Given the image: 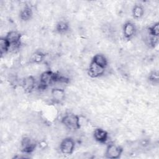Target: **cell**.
I'll list each match as a JSON object with an SVG mask.
<instances>
[{"mask_svg":"<svg viewBox=\"0 0 159 159\" xmlns=\"http://www.w3.org/2000/svg\"><path fill=\"white\" fill-rule=\"evenodd\" d=\"M5 37L9 42L11 48L17 49L20 47L21 43V34L19 32L15 30H11L7 34Z\"/></svg>","mask_w":159,"mask_h":159,"instance_id":"cell-6","label":"cell"},{"mask_svg":"<svg viewBox=\"0 0 159 159\" xmlns=\"http://www.w3.org/2000/svg\"><path fill=\"white\" fill-rule=\"evenodd\" d=\"M158 37L151 36L149 39V45L152 48H155L158 44Z\"/></svg>","mask_w":159,"mask_h":159,"instance_id":"cell-20","label":"cell"},{"mask_svg":"<svg viewBox=\"0 0 159 159\" xmlns=\"http://www.w3.org/2000/svg\"><path fill=\"white\" fill-rule=\"evenodd\" d=\"M123 148L116 144L110 143L107 146L105 152V157L111 159H117L120 157Z\"/></svg>","mask_w":159,"mask_h":159,"instance_id":"cell-4","label":"cell"},{"mask_svg":"<svg viewBox=\"0 0 159 159\" xmlns=\"http://www.w3.org/2000/svg\"><path fill=\"white\" fill-rule=\"evenodd\" d=\"M69 30V24L65 20H60L56 25V30L59 34H65Z\"/></svg>","mask_w":159,"mask_h":159,"instance_id":"cell-15","label":"cell"},{"mask_svg":"<svg viewBox=\"0 0 159 159\" xmlns=\"http://www.w3.org/2000/svg\"><path fill=\"white\" fill-rule=\"evenodd\" d=\"M148 33L151 36L153 37H158L159 36V24L156 22L152 25L150 26L148 28Z\"/></svg>","mask_w":159,"mask_h":159,"instance_id":"cell-19","label":"cell"},{"mask_svg":"<svg viewBox=\"0 0 159 159\" xmlns=\"http://www.w3.org/2000/svg\"><path fill=\"white\" fill-rule=\"evenodd\" d=\"M32 14L33 12L32 8L30 6L26 5L20 10L19 13V17L22 20L27 21L32 18Z\"/></svg>","mask_w":159,"mask_h":159,"instance_id":"cell-13","label":"cell"},{"mask_svg":"<svg viewBox=\"0 0 159 159\" xmlns=\"http://www.w3.org/2000/svg\"><path fill=\"white\" fill-rule=\"evenodd\" d=\"M136 27L135 25L130 21L125 22L123 26V34L124 37L127 39H131L135 34Z\"/></svg>","mask_w":159,"mask_h":159,"instance_id":"cell-9","label":"cell"},{"mask_svg":"<svg viewBox=\"0 0 159 159\" xmlns=\"http://www.w3.org/2000/svg\"><path fill=\"white\" fill-rule=\"evenodd\" d=\"M11 45L7 39L4 37H1L0 39V51L1 55H2L3 54L7 53L9 50H10Z\"/></svg>","mask_w":159,"mask_h":159,"instance_id":"cell-17","label":"cell"},{"mask_svg":"<svg viewBox=\"0 0 159 159\" xmlns=\"http://www.w3.org/2000/svg\"><path fill=\"white\" fill-rule=\"evenodd\" d=\"M148 80L153 84H157L159 82V75L157 70L152 71L148 76Z\"/></svg>","mask_w":159,"mask_h":159,"instance_id":"cell-18","label":"cell"},{"mask_svg":"<svg viewBox=\"0 0 159 159\" xmlns=\"http://www.w3.org/2000/svg\"><path fill=\"white\" fill-rule=\"evenodd\" d=\"M144 14V9L143 6L140 4H135L132 9V15L133 17L136 19H139L141 18Z\"/></svg>","mask_w":159,"mask_h":159,"instance_id":"cell-14","label":"cell"},{"mask_svg":"<svg viewBox=\"0 0 159 159\" xmlns=\"http://www.w3.org/2000/svg\"><path fill=\"white\" fill-rule=\"evenodd\" d=\"M45 55V53L42 52L36 51L30 57V61L33 63H40L43 60Z\"/></svg>","mask_w":159,"mask_h":159,"instance_id":"cell-16","label":"cell"},{"mask_svg":"<svg viewBox=\"0 0 159 159\" xmlns=\"http://www.w3.org/2000/svg\"><path fill=\"white\" fill-rule=\"evenodd\" d=\"M66 97V93L64 89L59 88H55L51 91V98L55 103H61Z\"/></svg>","mask_w":159,"mask_h":159,"instance_id":"cell-7","label":"cell"},{"mask_svg":"<svg viewBox=\"0 0 159 159\" xmlns=\"http://www.w3.org/2000/svg\"><path fill=\"white\" fill-rule=\"evenodd\" d=\"M37 145V143L35 139L28 136L24 137L20 142L21 150L23 153L27 154L31 153L35 150Z\"/></svg>","mask_w":159,"mask_h":159,"instance_id":"cell-3","label":"cell"},{"mask_svg":"<svg viewBox=\"0 0 159 159\" xmlns=\"http://www.w3.org/2000/svg\"><path fill=\"white\" fill-rule=\"evenodd\" d=\"M91 61L94 62L96 65H98L99 66H101L103 68H105V69L107 67V64H108V61H107V58H106V57L104 55H102L101 53L96 54L93 57V59H92Z\"/></svg>","mask_w":159,"mask_h":159,"instance_id":"cell-12","label":"cell"},{"mask_svg":"<svg viewBox=\"0 0 159 159\" xmlns=\"http://www.w3.org/2000/svg\"><path fill=\"white\" fill-rule=\"evenodd\" d=\"M61 122L68 129L78 130L80 128L79 117L74 114L70 113L65 115L61 120Z\"/></svg>","mask_w":159,"mask_h":159,"instance_id":"cell-2","label":"cell"},{"mask_svg":"<svg viewBox=\"0 0 159 159\" xmlns=\"http://www.w3.org/2000/svg\"><path fill=\"white\" fill-rule=\"evenodd\" d=\"M22 86L25 92L31 93L35 87V79L32 76L24 78L22 81Z\"/></svg>","mask_w":159,"mask_h":159,"instance_id":"cell-11","label":"cell"},{"mask_svg":"<svg viewBox=\"0 0 159 159\" xmlns=\"http://www.w3.org/2000/svg\"><path fill=\"white\" fill-rule=\"evenodd\" d=\"M105 71V68H103L99 65H96L93 61H91L88 70V75L92 77V78H98L102 75H104Z\"/></svg>","mask_w":159,"mask_h":159,"instance_id":"cell-8","label":"cell"},{"mask_svg":"<svg viewBox=\"0 0 159 159\" xmlns=\"http://www.w3.org/2000/svg\"><path fill=\"white\" fill-rule=\"evenodd\" d=\"M93 137L96 141L101 143H105L109 137L108 133L101 128H97L93 132Z\"/></svg>","mask_w":159,"mask_h":159,"instance_id":"cell-10","label":"cell"},{"mask_svg":"<svg viewBox=\"0 0 159 159\" xmlns=\"http://www.w3.org/2000/svg\"><path fill=\"white\" fill-rule=\"evenodd\" d=\"M75 143L71 137L65 138L60 143V149L64 155H71L74 152Z\"/></svg>","mask_w":159,"mask_h":159,"instance_id":"cell-5","label":"cell"},{"mask_svg":"<svg viewBox=\"0 0 159 159\" xmlns=\"http://www.w3.org/2000/svg\"><path fill=\"white\" fill-rule=\"evenodd\" d=\"M67 79L56 73L50 70L43 71L40 76V83L39 88L40 89H45L50 85L58 83H66Z\"/></svg>","mask_w":159,"mask_h":159,"instance_id":"cell-1","label":"cell"}]
</instances>
